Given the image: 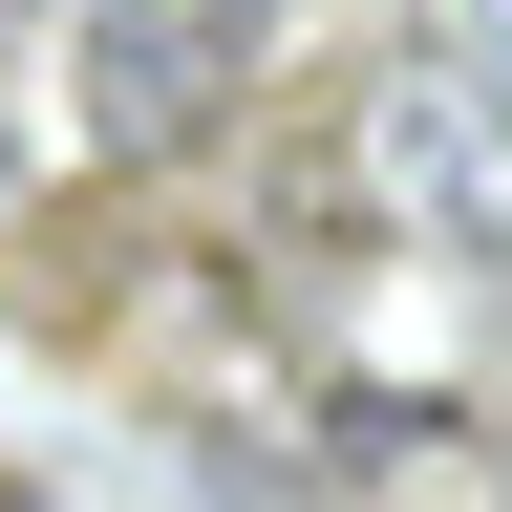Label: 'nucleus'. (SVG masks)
<instances>
[{"mask_svg":"<svg viewBox=\"0 0 512 512\" xmlns=\"http://www.w3.org/2000/svg\"><path fill=\"white\" fill-rule=\"evenodd\" d=\"M299 214H342L384 256H470V278H512V107L470 86V64H363L342 128L278 171Z\"/></svg>","mask_w":512,"mask_h":512,"instance_id":"nucleus-1","label":"nucleus"},{"mask_svg":"<svg viewBox=\"0 0 512 512\" xmlns=\"http://www.w3.org/2000/svg\"><path fill=\"white\" fill-rule=\"evenodd\" d=\"M64 128H86L107 171H171V150H214L235 86H256V22L235 0H64Z\"/></svg>","mask_w":512,"mask_h":512,"instance_id":"nucleus-2","label":"nucleus"},{"mask_svg":"<svg viewBox=\"0 0 512 512\" xmlns=\"http://www.w3.org/2000/svg\"><path fill=\"white\" fill-rule=\"evenodd\" d=\"M342 470H363V491H406V512H512V448H491V427H448V406H427V427H406V406H363V427H342Z\"/></svg>","mask_w":512,"mask_h":512,"instance_id":"nucleus-3","label":"nucleus"},{"mask_svg":"<svg viewBox=\"0 0 512 512\" xmlns=\"http://www.w3.org/2000/svg\"><path fill=\"white\" fill-rule=\"evenodd\" d=\"M192 491H214V512H342V491H320V470H299V448H235V427H214V448H192Z\"/></svg>","mask_w":512,"mask_h":512,"instance_id":"nucleus-4","label":"nucleus"},{"mask_svg":"<svg viewBox=\"0 0 512 512\" xmlns=\"http://www.w3.org/2000/svg\"><path fill=\"white\" fill-rule=\"evenodd\" d=\"M22 43H64V0H0V64H22Z\"/></svg>","mask_w":512,"mask_h":512,"instance_id":"nucleus-5","label":"nucleus"},{"mask_svg":"<svg viewBox=\"0 0 512 512\" xmlns=\"http://www.w3.org/2000/svg\"><path fill=\"white\" fill-rule=\"evenodd\" d=\"M235 22H256V43H278V22H299V0H235Z\"/></svg>","mask_w":512,"mask_h":512,"instance_id":"nucleus-6","label":"nucleus"}]
</instances>
